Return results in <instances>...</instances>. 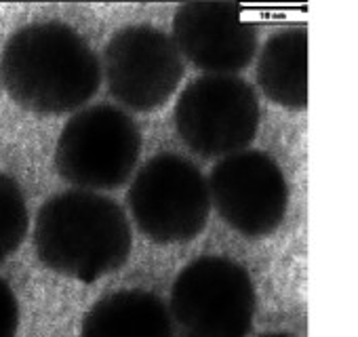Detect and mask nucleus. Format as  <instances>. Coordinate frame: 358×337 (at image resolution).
<instances>
[{
	"label": "nucleus",
	"instance_id": "nucleus-7",
	"mask_svg": "<svg viewBox=\"0 0 358 337\" xmlns=\"http://www.w3.org/2000/svg\"><path fill=\"white\" fill-rule=\"evenodd\" d=\"M110 95L127 110L154 112L162 108L186 72V59L164 30L131 24L112 34L101 55Z\"/></svg>",
	"mask_w": 358,
	"mask_h": 337
},
{
	"label": "nucleus",
	"instance_id": "nucleus-9",
	"mask_svg": "<svg viewBox=\"0 0 358 337\" xmlns=\"http://www.w3.org/2000/svg\"><path fill=\"white\" fill-rule=\"evenodd\" d=\"M171 36L184 59L205 74L238 76L259 53V28L234 3L179 5Z\"/></svg>",
	"mask_w": 358,
	"mask_h": 337
},
{
	"label": "nucleus",
	"instance_id": "nucleus-2",
	"mask_svg": "<svg viewBox=\"0 0 358 337\" xmlns=\"http://www.w3.org/2000/svg\"><path fill=\"white\" fill-rule=\"evenodd\" d=\"M32 236L38 261L78 282H95L118 272L133 249L124 209L110 196L76 188L43 203Z\"/></svg>",
	"mask_w": 358,
	"mask_h": 337
},
{
	"label": "nucleus",
	"instance_id": "nucleus-13",
	"mask_svg": "<svg viewBox=\"0 0 358 337\" xmlns=\"http://www.w3.org/2000/svg\"><path fill=\"white\" fill-rule=\"evenodd\" d=\"M20 301L13 287L0 276V337H17L20 331Z\"/></svg>",
	"mask_w": 358,
	"mask_h": 337
},
{
	"label": "nucleus",
	"instance_id": "nucleus-11",
	"mask_svg": "<svg viewBox=\"0 0 358 337\" xmlns=\"http://www.w3.org/2000/svg\"><path fill=\"white\" fill-rule=\"evenodd\" d=\"M262 93L276 106L301 112L308 108V28L289 26L272 34L257 53L255 68Z\"/></svg>",
	"mask_w": 358,
	"mask_h": 337
},
{
	"label": "nucleus",
	"instance_id": "nucleus-1",
	"mask_svg": "<svg viewBox=\"0 0 358 337\" xmlns=\"http://www.w3.org/2000/svg\"><path fill=\"white\" fill-rule=\"evenodd\" d=\"M103 80L101 59L64 22L17 28L0 51V87L20 108L59 116L87 108Z\"/></svg>",
	"mask_w": 358,
	"mask_h": 337
},
{
	"label": "nucleus",
	"instance_id": "nucleus-4",
	"mask_svg": "<svg viewBox=\"0 0 358 337\" xmlns=\"http://www.w3.org/2000/svg\"><path fill=\"white\" fill-rule=\"evenodd\" d=\"M141 129L135 118L112 103L74 112L64 124L53 164L57 175L76 190L103 192L124 186L137 171Z\"/></svg>",
	"mask_w": 358,
	"mask_h": 337
},
{
	"label": "nucleus",
	"instance_id": "nucleus-10",
	"mask_svg": "<svg viewBox=\"0 0 358 337\" xmlns=\"http://www.w3.org/2000/svg\"><path fill=\"white\" fill-rule=\"evenodd\" d=\"M78 337H175L169 303L145 289H120L97 299Z\"/></svg>",
	"mask_w": 358,
	"mask_h": 337
},
{
	"label": "nucleus",
	"instance_id": "nucleus-3",
	"mask_svg": "<svg viewBox=\"0 0 358 337\" xmlns=\"http://www.w3.org/2000/svg\"><path fill=\"white\" fill-rule=\"evenodd\" d=\"M127 205L133 224L152 243H190L209 222V178L190 158L158 152L135 171Z\"/></svg>",
	"mask_w": 358,
	"mask_h": 337
},
{
	"label": "nucleus",
	"instance_id": "nucleus-8",
	"mask_svg": "<svg viewBox=\"0 0 358 337\" xmlns=\"http://www.w3.org/2000/svg\"><path fill=\"white\" fill-rule=\"evenodd\" d=\"M209 190L222 222L245 238L274 234L289 209L287 178L262 150H243L217 160L209 173Z\"/></svg>",
	"mask_w": 358,
	"mask_h": 337
},
{
	"label": "nucleus",
	"instance_id": "nucleus-6",
	"mask_svg": "<svg viewBox=\"0 0 358 337\" xmlns=\"http://www.w3.org/2000/svg\"><path fill=\"white\" fill-rule=\"evenodd\" d=\"M262 108L255 89L241 76L203 74L179 93L173 122L188 150L222 160L251 145L259 131Z\"/></svg>",
	"mask_w": 358,
	"mask_h": 337
},
{
	"label": "nucleus",
	"instance_id": "nucleus-14",
	"mask_svg": "<svg viewBox=\"0 0 358 337\" xmlns=\"http://www.w3.org/2000/svg\"><path fill=\"white\" fill-rule=\"evenodd\" d=\"M259 337H293V335H289V333H264Z\"/></svg>",
	"mask_w": 358,
	"mask_h": 337
},
{
	"label": "nucleus",
	"instance_id": "nucleus-5",
	"mask_svg": "<svg viewBox=\"0 0 358 337\" xmlns=\"http://www.w3.org/2000/svg\"><path fill=\"white\" fill-rule=\"evenodd\" d=\"M257 293L249 270L226 255H201L177 274L169 312L175 337H247Z\"/></svg>",
	"mask_w": 358,
	"mask_h": 337
},
{
	"label": "nucleus",
	"instance_id": "nucleus-12",
	"mask_svg": "<svg viewBox=\"0 0 358 337\" xmlns=\"http://www.w3.org/2000/svg\"><path fill=\"white\" fill-rule=\"evenodd\" d=\"M28 228L30 215L22 186L11 175L0 173V264L22 247Z\"/></svg>",
	"mask_w": 358,
	"mask_h": 337
}]
</instances>
